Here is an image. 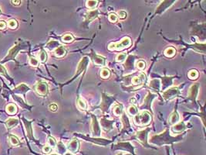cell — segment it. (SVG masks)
<instances>
[{
    "label": "cell",
    "mask_w": 206,
    "mask_h": 155,
    "mask_svg": "<svg viewBox=\"0 0 206 155\" xmlns=\"http://www.w3.org/2000/svg\"><path fill=\"white\" fill-rule=\"evenodd\" d=\"M14 98H15V99L16 100V101L18 102L20 104V105H22V107H23V108H29V106H28V105H26V104H25V102H24L22 101V100L21 99H20L19 97V98H18V97H16V96H14Z\"/></svg>",
    "instance_id": "cell-52"
},
{
    "label": "cell",
    "mask_w": 206,
    "mask_h": 155,
    "mask_svg": "<svg viewBox=\"0 0 206 155\" xmlns=\"http://www.w3.org/2000/svg\"><path fill=\"white\" fill-rule=\"evenodd\" d=\"M77 105H78V107L80 108V109H84V110H85V109H87V104L86 102H84V100H83L82 99H78V100H77Z\"/></svg>",
    "instance_id": "cell-46"
},
{
    "label": "cell",
    "mask_w": 206,
    "mask_h": 155,
    "mask_svg": "<svg viewBox=\"0 0 206 155\" xmlns=\"http://www.w3.org/2000/svg\"><path fill=\"white\" fill-rule=\"evenodd\" d=\"M113 113L116 116H120L123 113V105L121 104H117L113 108Z\"/></svg>",
    "instance_id": "cell-30"
},
{
    "label": "cell",
    "mask_w": 206,
    "mask_h": 155,
    "mask_svg": "<svg viewBox=\"0 0 206 155\" xmlns=\"http://www.w3.org/2000/svg\"><path fill=\"white\" fill-rule=\"evenodd\" d=\"M36 91L40 96H46L48 94V85L45 81H40L36 85Z\"/></svg>",
    "instance_id": "cell-13"
},
{
    "label": "cell",
    "mask_w": 206,
    "mask_h": 155,
    "mask_svg": "<svg viewBox=\"0 0 206 155\" xmlns=\"http://www.w3.org/2000/svg\"><path fill=\"white\" fill-rule=\"evenodd\" d=\"M100 14V12H99L98 9H93V10H90V11L87 12L85 15V22L87 23H89L91 22L92 20H93L94 19L97 18Z\"/></svg>",
    "instance_id": "cell-20"
},
{
    "label": "cell",
    "mask_w": 206,
    "mask_h": 155,
    "mask_svg": "<svg viewBox=\"0 0 206 155\" xmlns=\"http://www.w3.org/2000/svg\"><path fill=\"white\" fill-rule=\"evenodd\" d=\"M76 136L77 137H80L81 138H83L84 140H87V141H90V142L93 143V144H97V145H102V146H106L107 144H110L112 142V140H107V139H103V138H91V137H88L86 136H84V135L81 134H77L76 133Z\"/></svg>",
    "instance_id": "cell-7"
},
{
    "label": "cell",
    "mask_w": 206,
    "mask_h": 155,
    "mask_svg": "<svg viewBox=\"0 0 206 155\" xmlns=\"http://www.w3.org/2000/svg\"><path fill=\"white\" fill-rule=\"evenodd\" d=\"M135 58H136V57L134 55H130L128 57V59H126V62L124 63V68L128 72L131 71L134 69Z\"/></svg>",
    "instance_id": "cell-22"
},
{
    "label": "cell",
    "mask_w": 206,
    "mask_h": 155,
    "mask_svg": "<svg viewBox=\"0 0 206 155\" xmlns=\"http://www.w3.org/2000/svg\"><path fill=\"white\" fill-rule=\"evenodd\" d=\"M188 77H189L190 79H197L198 77H199V72L196 70H191L188 73Z\"/></svg>",
    "instance_id": "cell-41"
},
{
    "label": "cell",
    "mask_w": 206,
    "mask_h": 155,
    "mask_svg": "<svg viewBox=\"0 0 206 155\" xmlns=\"http://www.w3.org/2000/svg\"><path fill=\"white\" fill-rule=\"evenodd\" d=\"M22 121H23V123L26 126V133H27V137L29 140H34V137H33V128H32V121H29V120H26V119L22 117Z\"/></svg>",
    "instance_id": "cell-17"
},
{
    "label": "cell",
    "mask_w": 206,
    "mask_h": 155,
    "mask_svg": "<svg viewBox=\"0 0 206 155\" xmlns=\"http://www.w3.org/2000/svg\"><path fill=\"white\" fill-rule=\"evenodd\" d=\"M60 43L57 41H50L47 44H46V47L49 49V50H53L54 49H57L58 47H60Z\"/></svg>",
    "instance_id": "cell-33"
},
{
    "label": "cell",
    "mask_w": 206,
    "mask_h": 155,
    "mask_svg": "<svg viewBox=\"0 0 206 155\" xmlns=\"http://www.w3.org/2000/svg\"><path fill=\"white\" fill-rule=\"evenodd\" d=\"M63 155H73V154L72 153H70V152H66V153H64Z\"/></svg>",
    "instance_id": "cell-58"
},
{
    "label": "cell",
    "mask_w": 206,
    "mask_h": 155,
    "mask_svg": "<svg viewBox=\"0 0 206 155\" xmlns=\"http://www.w3.org/2000/svg\"><path fill=\"white\" fill-rule=\"evenodd\" d=\"M179 119H180V117H179L178 113L177 110L175 109L172 113V115L170 116L169 123L172 124V125H175V124L178 123L179 122Z\"/></svg>",
    "instance_id": "cell-26"
},
{
    "label": "cell",
    "mask_w": 206,
    "mask_h": 155,
    "mask_svg": "<svg viewBox=\"0 0 206 155\" xmlns=\"http://www.w3.org/2000/svg\"><path fill=\"white\" fill-rule=\"evenodd\" d=\"M156 96H156V94H153L152 93L149 92L148 94L146 96V97L144 98V103H143L142 105H141V106L140 107V110H142V111L149 110L152 113V101L156 98Z\"/></svg>",
    "instance_id": "cell-6"
},
{
    "label": "cell",
    "mask_w": 206,
    "mask_h": 155,
    "mask_svg": "<svg viewBox=\"0 0 206 155\" xmlns=\"http://www.w3.org/2000/svg\"><path fill=\"white\" fill-rule=\"evenodd\" d=\"M92 117V133H93V136L95 137H100L101 134V129L99 125V122L97 120V117L94 115L91 114Z\"/></svg>",
    "instance_id": "cell-11"
},
{
    "label": "cell",
    "mask_w": 206,
    "mask_h": 155,
    "mask_svg": "<svg viewBox=\"0 0 206 155\" xmlns=\"http://www.w3.org/2000/svg\"><path fill=\"white\" fill-rule=\"evenodd\" d=\"M128 113L131 116H134L135 115L137 114V113H138V109H137V107L135 105H132L128 108Z\"/></svg>",
    "instance_id": "cell-36"
},
{
    "label": "cell",
    "mask_w": 206,
    "mask_h": 155,
    "mask_svg": "<svg viewBox=\"0 0 206 155\" xmlns=\"http://www.w3.org/2000/svg\"><path fill=\"white\" fill-rule=\"evenodd\" d=\"M90 58H91V60L93 61V64L95 65H97V66H105L106 59L104 57L97 55V54H96L93 52L90 54Z\"/></svg>",
    "instance_id": "cell-15"
},
{
    "label": "cell",
    "mask_w": 206,
    "mask_h": 155,
    "mask_svg": "<svg viewBox=\"0 0 206 155\" xmlns=\"http://www.w3.org/2000/svg\"><path fill=\"white\" fill-rule=\"evenodd\" d=\"M49 155H58V154H56V153H53V154H49Z\"/></svg>",
    "instance_id": "cell-61"
},
{
    "label": "cell",
    "mask_w": 206,
    "mask_h": 155,
    "mask_svg": "<svg viewBox=\"0 0 206 155\" xmlns=\"http://www.w3.org/2000/svg\"><path fill=\"white\" fill-rule=\"evenodd\" d=\"M127 13L124 10H121V11L118 12V14H117V18L120 19V20H124L127 17Z\"/></svg>",
    "instance_id": "cell-51"
},
{
    "label": "cell",
    "mask_w": 206,
    "mask_h": 155,
    "mask_svg": "<svg viewBox=\"0 0 206 155\" xmlns=\"http://www.w3.org/2000/svg\"><path fill=\"white\" fill-rule=\"evenodd\" d=\"M175 2V0H172V1H169V0H167V1H164L158 6V7L156 9V11H155V14H160V13H164L166 9H168L170 6H172V4Z\"/></svg>",
    "instance_id": "cell-16"
},
{
    "label": "cell",
    "mask_w": 206,
    "mask_h": 155,
    "mask_svg": "<svg viewBox=\"0 0 206 155\" xmlns=\"http://www.w3.org/2000/svg\"><path fill=\"white\" fill-rule=\"evenodd\" d=\"M6 112L9 115H15L17 112L16 105L13 103H10L6 106Z\"/></svg>",
    "instance_id": "cell-31"
},
{
    "label": "cell",
    "mask_w": 206,
    "mask_h": 155,
    "mask_svg": "<svg viewBox=\"0 0 206 155\" xmlns=\"http://www.w3.org/2000/svg\"><path fill=\"white\" fill-rule=\"evenodd\" d=\"M19 124V120L15 118H9L6 120V125L7 126L8 129H12L14 128L15 126H16Z\"/></svg>",
    "instance_id": "cell-28"
},
{
    "label": "cell",
    "mask_w": 206,
    "mask_h": 155,
    "mask_svg": "<svg viewBox=\"0 0 206 155\" xmlns=\"http://www.w3.org/2000/svg\"><path fill=\"white\" fill-rule=\"evenodd\" d=\"M6 26V23L4 21H0V30H3Z\"/></svg>",
    "instance_id": "cell-55"
},
{
    "label": "cell",
    "mask_w": 206,
    "mask_h": 155,
    "mask_svg": "<svg viewBox=\"0 0 206 155\" xmlns=\"http://www.w3.org/2000/svg\"><path fill=\"white\" fill-rule=\"evenodd\" d=\"M54 54L57 57H63L66 54V50L64 47L60 46L57 49H55Z\"/></svg>",
    "instance_id": "cell-27"
},
{
    "label": "cell",
    "mask_w": 206,
    "mask_h": 155,
    "mask_svg": "<svg viewBox=\"0 0 206 155\" xmlns=\"http://www.w3.org/2000/svg\"><path fill=\"white\" fill-rule=\"evenodd\" d=\"M39 59H40V61L42 63L46 61V60H47V54H46L45 50H41V52L39 54Z\"/></svg>",
    "instance_id": "cell-42"
},
{
    "label": "cell",
    "mask_w": 206,
    "mask_h": 155,
    "mask_svg": "<svg viewBox=\"0 0 206 155\" xmlns=\"http://www.w3.org/2000/svg\"><path fill=\"white\" fill-rule=\"evenodd\" d=\"M108 20H109L111 23H115V22H117L118 18H117V16L116 15L115 13H110L109 16H108Z\"/></svg>",
    "instance_id": "cell-48"
},
{
    "label": "cell",
    "mask_w": 206,
    "mask_h": 155,
    "mask_svg": "<svg viewBox=\"0 0 206 155\" xmlns=\"http://www.w3.org/2000/svg\"><path fill=\"white\" fill-rule=\"evenodd\" d=\"M48 146H49L50 147L53 149V148H55L56 147H57V140H55L54 138H53V137H49V138H48Z\"/></svg>",
    "instance_id": "cell-44"
},
{
    "label": "cell",
    "mask_w": 206,
    "mask_h": 155,
    "mask_svg": "<svg viewBox=\"0 0 206 155\" xmlns=\"http://www.w3.org/2000/svg\"><path fill=\"white\" fill-rule=\"evenodd\" d=\"M43 151L45 153H49L52 151V148L49 146H48V145L47 146H44L43 148Z\"/></svg>",
    "instance_id": "cell-53"
},
{
    "label": "cell",
    "mask_w": 206,
    "mask_h": 155,
    "mask_svg": "<svg viewBox=\"0 0 206 155\" xmlns=\"http://www.w3.org/2000/svg\"><path fill=\"white\" fill-rule=\"evenodd\" d=\"M7 26L8 27L10 28V29H16V28L17 27V26H18V23H17V22L15 20H9V21L7 22Z\"/></svg>",
    "instance_id": "cell-43"
},
{
    "label": "cell",
    "mask_w": 206,
    "mask_h": 155,
    "mask_svg": "<svg viewBox=\"0 0 206 155\" xmlns=\"http://www.w3.org/2000/svg\"><path fill=\"white\" fill-rule=\"evenodd\" d=\"M117 155H131V154H130V153H126V154H124V153H117Z\"/></svg>",
    "instance_id": "cell-59"
},
{
    "label": "cell",
    "mask_w": 206,
    "mask_h": 155,
    "mask_svg": "<svg viewBox=\"0 0 206 155\" xmlns=\"http://www.w3.org/2000/svg\"><path fill=\"white\" fill-rule=\"evenodd\" d=\"M102 102L100 104V108L103 112H107L109 109L110 106L114 102V98L110 96L103 93L102 94Z\"/></svg>",
    "instance_id": "cell-8"
},
{
    "label": "cell",
    "mask_w": 206,
    "mask_h": 155,
    "mask_svg": "<svg viewBox=\"0 0 206 155\" xmlns=\"http://www.w3.org/2000/svg\"><path fill=\"white\" fill-rule=\"evenodd\" d=\"M49 110L53 111V112H55V111L57 110L58 107H57V105H56V104H51V105H49Z\"/></svg>",
    "instance_id": "cell-54"
},
{
    "label": "cell",
    "mask_w": 206,
    "mask_h": 155,
    "mask_svg": "<svg viewBox=\"0 0 206 155\" xmlns=\"http://www.w3.org/2000/svg\"><path fill=\"white\" fill-rule=\"evenodd\" d=\"M181 93L178 88V87H173V88H171V89H166L165 91H164L162 96L163 98L165 99L166 100H170L172 99L175 97H177Z\"/></svg>",
    "instance_id": "cell-10"
},
{
    "label": "cell",
    "mask_w": 206,
    "mask_h": 155,
    "mask_svg": "<svg viewBox=\"0 0 206 155\" xmlns=\"http://www.w3.org/2000/svg\"><path fill=\"white\" fill-rule=\"evenodd\" d=\"M130 102H131V103L132 105H134V104L136 103V99H135L134 98L131 99H130Z\"/></svg>",
    "instance_id": "cell-57"
},
{
    "label": "cell",
    "mask_w": 206,
    "mask_h": 155,
    "mask_svg": "<svg viewBox=\"0 0 206 155\" xmlns=\"http://www.w3.org/2000/svg\"><path fill=\"white\" fill-rule=\"evenodd\" d=\"M23 48H25V46H24V45H22L21 44H17L15 47H13V48H11V49L9 50L7 56L4 58V60L2 61V63L6 62V61H10V60H14L15 61V57H16V56L17 55L18 52L20 50L23 49Z\"/></svg>",
    "instance_id": "cell-9"
},
{
    "label": "cell",
    "mask_w": 206,
    "mask_h": 155,
    "mask_svg": "<svg viewBox=\"0 0 206 155\" xmlns=\"http://www.w3.org/2000/svg\"><path fill=\"white\" fill-rule=\"evenodd\" d=\"M176 54V50L174 47H168L164 50V55L168 57H172Z\"/></svg>",
    "instance_id": "cell-35"
},
{
    "label": "cell",
    "mask_w": 206,
    "mask_h": 155,
    "mask_svg": "<svg viewBox=\"0 0 206 155\" xmlns=\"http://www.w3.org/2000/svg\"><path fill=\"white\" fill-rule=\"evenodd\" d=\"M12 3L13 4V5H20V3H21V1H11Z\"/></svg>",
    "instance_id": "cell-56"
},
{
    "label": "cell",
    "mask_w": 206,
    "mask_h": 155,
    "mask_svg": "<svg viewBox=\"0 0 206 155\" xmlns=\"http://www.w3.org/2000/svg\"><path fill=\"white\" fill-rule=\"evenodd\" d=\"M88 64H89V58H88L87 57H83L82 59H81V61H80V63H79L78 67H77V73H76V74L73 76V79H72L70 81H72L73 80H74L75 78H77V76L79 75V74H80L83 71H85V69H86V68H87V66Z\"/></svg>",
    "instance_id": "cell-12"
},
{
    "label": "cell",
    "mask_w": 206,
    "mask_h": 155,
    "mask_svg": "<svg viewBox=\"0 0 206 155\" xmlns=\"http://www.w3.org/2000/svg\"><path fill=\"white\" fill-rule=\"evenodd\" d=\"M98 5V1H95V0H90L87 1V7L90 9H94L95 7H97Z\"/></svg>",
    "instance_id": "cell-37"
},
{
    "label": "cell",
    "mask_w": 206,
    "mask_h": 155,
    "mask_svg": "<svg viewBox=\"0 0 206 155\" xmlns=\"http://www.w3.org/2000/svg\"><path fill=\"white\" fill-rule=\"evenodd\" d=\"M29 90V87H28L26 85H25V84L22 83V84H21V85H19V86H17L16 88L14 89V92L16 93H17V94L25 95Z\"/></svg>",
    "instance_id": "cell-25"
},
{
    "label": "cell",
    "mask_w": 206,
    "mask_h": 155,
    "mask_svg": "<svg viewBox=\"0 0 206 155\" xmlns=\"http://www.w3.org/2000/svg\"><path fill=\"white\" fill-rule=\"evenodd\" d=\"M149 131H151V128H146V129H142V130H140V131H138L136 133V135H135V138L137 139L144 147L157 150L156 147L150 146L149 144H148V135Z\"/></svg>",
    "instance_id": "cell-4"
},
{
    "label": "cell",
    "mask_w": 206,
    "mask_h": 155,
    "mask_svg": "<svg viewBox=\"0 0 206 155\" xmlns=\"http://www.w3.org/2000/svg\"><path fill=\"white\" fill-rule=\"evenodd\" d=\"M199 87H200V85L199 83H195L191 86L189 91H188V99L194 102L196 101V99H197Z\"/></svg>",
    "instance_id": "cell-14"
},
{
    "label": "cell",
    "mask_w": 206,
    "mask_h": 155,
    "mask_svg": "<svg viewBox=\"0 0 206 155\" xmlns=\"http://www.w3.org/2000/svg\"><path fill=\"white\" fill-rule=\"evenodd\" d=\"M149 87L154 90L159 91L160 89V81L159 79H153L150 81Z\"/></svg>",
    "instance_id": "cell-29"
},
{
    "label": "cell",
    "mask_w": 206,
    "mask_h": 155,
    "mask_svg": "<svg viewBox=\"0 0 206 155\" xmlns=\"http://www.w3.org/2000/svg\"><path fill=\"white\" fill-rule=\"evenodd\" d=\"M174 77H164L161 78V84H160V89L161 90L164 91L166 90L167 88L172 85V80H173Z\"/></svg>",
    "instance_id": "cell-24"
},
{
    "label": "cell",
    "mask_w": 206,
    "mask_h": 155,
    "mask_svg": "<svg viewBox=\"0 0 206 155\" xmlns=\"http://www.w3.org/2000/svg\"><path fill=\"white\" fill-rule=\"evenodd\" d=\"M187 129V126L184 122H178L172 127V131L175 133H181Z\"/></svg>",
    "instance_id": "cell-23"
},
{
    "label": "cell",
    "mask_w": 206,
    "mask_h": 155,
    "mask_svg": "<svg viewBox=\"0 0 206 155\" xmlns=\"http://www.w3.org/2000/svg\"><path fill=\"white\" fill-rule=\"evenodd\" d=\"M131 45V40L130 37H124L123 38L120 42L117 43H111L108 46V49L110 50H117V51H120L122 50L125 48H128Z\"/></svg>",
    "instance_id": "cell-3"
},
{
    "label": "cell",
    "mask_w": 206,
    "mask_h": 155,
    "mask_svg": "<svg viewBox=\"0 0 206 155\" xmlns=\"http://www.w3.org/2000/svg\"><path fill=\"white\" fill-rule=\"evenodd\" d=\"M146 81H147L146 75H145L144 73H140L138 76H135V77H134L133 78H132L131 83H132V85L138 86V85H143L144 82H146Z\"/></svg>",
    "instance_id": "cell-18"
},
{
    "label": "cell",
    "mask_w": 206,
    "mask_h": 155,
    "mask_svg": "<svg viewBox=\"0 0 206 155\" xmlns=\"http://www.w3.org/2000/svg\"><path fill=\"white\" fill-rule=\"evenodd\" d=\"M166 149H167V155H170V153H169V149H168V147H166Z\"/></svg>",
    "instance_id": "cell-60"
},
{
    "label": "cell",
    "mask_w": 206,
    "mask_h": 155,
    "mask_svg": "<svg viewBox=\"0 0 206 155\" xmlns=\"http://www.w3.org/2000/svg\"><path fill=\"white\" fill-rule=\"evenodd\" d=\"M73 41H74V37L71 33H66L62 37V41L63 43H66V44L72 43Z\"/></svg>",
    "instance_id": "cell-34"
},
{
    "label": "cell",
    "mask_w": 206,
    "mask_h": 155,
    "mask_svg": "<svg viewBox=\"0 0 206 155\" xmlns=\"http://www.w3.org/2000/svg\"><path fill=\"white\" fill-rule=\"evenodd\" d=\"M184 134L178 135L176 137H172L170 134L169 129H165L163 133L160 134L154 135L149 140V142L152 144L157 145V146H162L164 144H173L175 142H178L182 140Z\"/></svg>",
    "instance_id": "cell-1"
},
{
    "label": "cell",
    "mask_w": 206,
    "mask_h": 155,
    "mask_svg": "<svg viewBox=\"0 0 206 155\" xmlns=\"http://www.w3.org/2000/svg\"><path fill=\"white\" fill-rule=\"evenodd\" d=\"M0 74H2V75H4L5 77H6L8 78V79H9V76L7 74V71H6V68H4L2 65H0Z\"/></svg>",
    "instance_id": "cell-50"
},
{
    "label": "cell",
    "mask_w": 206,
    "mask_h": 155,
    "mask_svg": "<svg viewBox=\"0 0 206 155\" xmlns=\"http://www.w3.org/2000/svg\"><path fill=\"white\" fill-rule=\"evenodd\" d=\"M135 147L130 142H118L112 147V150H126L129 152L130 154L136 155L134 152Z\"/></svg>",
    "instance_id": "cell-5"
},
{
    "label": "cell",
    "mask_w": 206,
    "mask_h": 155,
    "mask_svg": "<svg viewBox=\"0 0 206 155\" xmlns=\"http://www.w3.org/2000/svg\"><path fill=\"white\" fill-rule=\"evenodd\" d=\"M136 67H137V69L142 71L146 68V63L144 62L143 60H139L137 62V64H136Z\"/></svg>",
    "instance_id": "cell-45"
},
{
    "label": "cell",
    "mask_w": 206,
    "mask_h": 155,
    "mask_svg": "<svg viewBox=\"0 0 206 155\" xmlns=\"http://www.w3.org/2000/svg\"><path fill=\"white\" fill-rule=\"evenodd\" d=\"M121 116H122V117H121V120H122L123 124H124V129H126V130H128V129H129L130 127H131L129 120H128L127 115L125 114L124 113H122V115H121Z\"/></svg>",
    "instance_id": "cell-32"
},
{
    "label": "cell",
    "mask_w": 206,
    "mask_h": 155,
    "mask_svg": "<svg viewBox=\"0 0 206 155\" xmlns=\"http://www.w3.org/2000/svg\"><path fill=\"white\" fill-rule=\"evenodd\" d=\"M67 149L70 153H77L80 149V142L77 139H73L69 143L67 146Z\"/></svg>",
    "instance_id": "cell-19"
},
{
    "label": "cell",
    "mask_w": 206,
    "mask_h": 155,
    "mask_svg": "<svg viewBox=\"0 0 206 155\" xmlns=\"http://www.w3.org/2000/svg\"><path fill=\"white\" fill-rule=\"evenodd\" d=\"M113 120H108L107 119L104 117L100 120V125L102 126L103 129L105 130V131H110L113 129Z\"/></svg>",
    "instance_id": "cell-21"
},
{
    "label": "cell",
    "mask_w": 206,
    "mask_h": 155,
    "mask_svg": "<svg viewBox=\"0 0 206 155\" xmlns=\"http://www.w3.org/2000/svg\"><path fill=\"white\" fill-rule=\"evenodd\" d=\"M0 13H1V11H0Z\"/></svg>",
    "instance_id": "cell-62"
},
{
    "label": "cell",
    "mask_w": 206,
    "mask_h": 155,
    "mask_svg": "<svg viewBox=\"0 0 206 155\" xmlns=\"http://www.w3.org/2000/svg\"><path fill=\"white\" fill-rule=\"evenodd\" d=\"M126 57H127L126 53H121V54H118V55L117 56V57H116V61L119 63L124 62V61L126 60Z\"/></svg>",
    "instance_id": "cell-47"
},
{
    "label": "cell",
    "mask_w": 206,
    "mask_h": 155,
    "mask_svg": "<svg viewBox=\"0 0 206 155\" xmlns=\"http://www.w3.org/2000/svg\"><path fill=\"white\" fill-rule=\"evenodd\" d=\"M57 150H58V152L60 153V154L63 155L64 153H66V147H64V144H63L62 142H59L58 144H57Z\"/></svg>",
    "instance_id": "cell-39"
},
{
    "label": "cell",
    "mask_w": 206,
    "mask_h": 155,
    "mask_svg": "<svg viewBox=\"0 0 206 155\" xmlns=\"http://www.w3.org/2000/svg\"><path fill=\"white\" fill-rule=\"evenodd\" d=\"M100 76L104 79H107L110 76V71L109 69L107 68H103L100 71Z\"/></svg>",
    "instance_id": "cell-38"
},
{
    "label": "cell",
    "mask_w": 206,
    "mask_h": 155,
    "mask_svg": "<svg viewBox=\"0 0 206 155\" xmlns=\"http://www.w3.org/2000/svg\"><path fill=\"white\" fill-rule=\"evenodd\" d=\"M134 121L137 126H148L152 121V116L148 111H141L134 116Z\"/></svg>",
    "instance_id": "cell-2"
},
{
    "label": "cell",
    "mask_w": 206,
    "mask_h": 155,
    "mask_svg": "<svg viewBox=\"0 0 206 155\" xmlns=\"http://www.w3.org/2000/svg\"><path fill=\"white\" fill-rule=\"evenodd\" d=\"M29 63L33 67H37L39 65V61L35 57H30L29 58Z\"/></svg>",
    "instance_id": "cell-49"
},
{
    "label": "cell",
    "mask_w": 206,
    "mask_h": 155,
    "mask_svg": "<svg viewBox=\"0 0 206 155\" xmlns=\"http://www.w3.org/2000/svg\"><path fill=\"white\" fill-rule=\"evenodd\" d=\"M9 141H10L11 144L13 145V146H17V145H19L20 144L19 140L16 136H14V135H10L9 136Z\"/></svg>",
    "instance_id": "cell-40"
}]
</instances>
